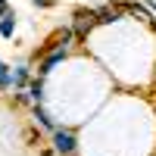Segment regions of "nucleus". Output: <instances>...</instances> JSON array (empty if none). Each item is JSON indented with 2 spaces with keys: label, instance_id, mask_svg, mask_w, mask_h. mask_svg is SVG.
I'll use <instances>...</instances> for the list:
<instances>
[{
  "label": "nucleus",
  "instance_id": "obj_10",
  "mask_svg": "<svg viewBox=\"0 0 156 156\" xmlns=\"http://www.w3.org/2000/svg\"><path fill=\"white\" fill-rule=\"evenodd\" d=\"M31 3H34V6H41V9H50V6H56L59 0H31Z\"/></svg>",
  "mask_w": 156,
  "mask_h": 156
},
{
  "label": "nucleus",
  "instance_id": "obj_2",
  "mask_svg": "<svg viewBox=\"0 0 156 156\" xmlns=\"http://www.w3.org/2000/svg\"><path fill=\"white\" fill-rule=\"evenodd\" d=\"M59 62H66V47H50L44 53V59L37 62V75H50L53 66H59Z\"/></svg>",
  "mask_w": 156,
  "mask_h": 156
},
{
  "label": "nucleus",
  "instance_id": "obj_8",
  "mask_svg": "<svg viewBox=\"0 0 156 156\" xmlns=\"http://www.w3.org/2000/svg\"><path fill=\"white\" fill-rule=\"evenodd\" d=\"M28 90H31V97H34L37 103H41V100H44V75L31 78V81H28Z\"/></svg>",
  "mask_w": 156,
  "mask_h": 156
},
{
  "label": "nucleus",
  "instance_id": "obj_5",
  "mask_svg": "<svg viewBox=\"0 0 156 156\" xmlns=\"http://www.w3.org/2000/svg\"><path fill=\"white\" fill-rule=\"evenodd\" d=\"M34 122H37V125H41V128H47V131H50V134H53V131H56V125H53V119H50V112H47V109L41 106V103H34Z\"/></svg>",
  "mask_w": 156,
  "mask_h": 156
},
{
  "label": "nucleus",
  "instance_id": "obj_4",
  "mask_svg": "<svg viewBox=\"0 0 156 156\" xmlns=\"http://www.w3.org/2000/svg\"><path fill=\"white\" fill-rule=\"evenodd\" d=\"M122 12H125V6H100L97 9V22L100 25H112V22L122 19Z\"/></svg>",
  "mask_w": 156,
  "mask_h": 156
},
{
  "label": "nucleus",
  "instance_id": "obj_6",
  "mask_svg": "<svg viewBox=\"0 0 156 156\" xmlns=\"http://www.w3.org/2000/svg\"><path fill=\"white\" fill-rule=\"evenodd\" d=\"M12 34H16V16L6 12V16L0 19V37H12Z\"/></svg>",
  "mask_w": 156,
  "mask_h": 156
},
{
  "label": "nucleus",
  "instance_id": "obj_9",
  "mask_svg": "<svg viewBox=\"0 0 156 156\" xmlns=\"http://www.w3.org/2000/svg\"><path fill=\"white\" fill-rule=\"evenodd\" d=\"M6 87H12V72H9L6 62L0 59V90H6Z\"/></svg>",
  "mask_w": 156,
  "mask_h": 156
},
{
  "label": "nucleus",
  "instance_id": "obj_7",
  "mask_svg": "<svg viewBox=\"0 0 156 156\" xmlns=\"http://www.w3.org/2000/svg\"><path fill=\"white\" fill-rule=\"evenodd\" d=\"M12 87H28V66H16L12 69Z\"/></svg>",
  "mask_w": 156,
  "mask_h": 156
},
{
  "label": "nucleus",
  "instance_id": "obj_1",
  "mask_svg": "<svg viewBox=\"0 0 156 156\" xmlns=\"http://www.w3.org/2000/svg\"><path fill=\"white\" fill-rule=\"evenodd\" d=\"M97 22V9H75V22H72V31H75V41H87V34L94 31Z\"/></svg>",
  "mask_w": 156,
  "mask_h": 156
},
{
  "label": "nucleus",
  "instance_id": "obj_12",
  "mask_svg": "<svg viewBox=\"0 0 156 156\" xmlns=\"http://www.w3.org/2000/svg\"><path fill=\"white\" fill-rule=\"evenodd\" d=\"M41 156H56V150H44V153H41Z\"/></svg>",
  "mask_w": 156,
  "mask_h": 156
},
{
  "label": "nucleus",
  "instance_id": "obj_11",
  "mask_svg": "<svg viewBox=\"0 0 156 156\" xmlns=\"http://www.w3.org/2000/svg\"><path fill=\"white\" fill-rule=\"evenodd\" d=\"M6 12H12V9H9V0H0V19H3Z\"/></svg>",
  "mask_w": 156,
  "mask_h": 156
},
{
  "label": "nucleus",
  "instance_id": "obj_3",
  "mask_svg": "<svg viewBox=\"0 0 156 156\" xmlns=\"http://www.w3.org/2000/svg\"><path fill=\"white\" fill-rule=\"evenodd\" d=\"M53 150L59 156H72L75 153V134L69 131V128H56L53 131Z\"/></svg>",
  "mask_w": 156,
  "mask_h": 156
}]
</instances>
